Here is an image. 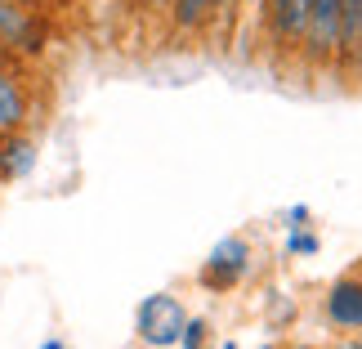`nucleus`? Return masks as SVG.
I'll return each mask as SVG.
<instances>
[{
  "mask_svg": "<svg viewBox=\"0 0 362 349\" xmlns=\"http://www.w3.org/2000/svg\"><path fill=\"white\" fill-rule=\"evenodd\" d=\"M344 5V23H340V54L354 50L362 54V0H340Z\"/></svg>",
  "mask_w": 362,
  "mask_h": 349,
  "instance_id": "8",
  "label": "nucleus"
},
{
  "mask_svg": "<svg viewBox=\"0 0 362 349\" xmlns=\"http://www.w3.org/2000/svg\"><path fill=\"white\" fill-rule=\"evenodd\" d=\"M188 327V309L179 304V296L170 291H157V296H144L134 309V336L144 349H179Z\"/></svg>",
  "mask_w": 362,
  "mask_h": 349,
  "instance_id": "1",
  "label": "nucleus"
},
{
  "mask_svg": "<svg viewBox=\"0 0 362 349\" xmlns=\"http://www.w3.org/2000/svg\"><path fill=\"white\" fill-rule=\"evenodd\" d=\"M152 5H170V0H152Z\"/></svg>",
  "mask_w": 362,
  "mask_h": 349,
  "instance_id": "13",
  "label": "nucleus"
},
{
  "mask_svg": "<svg viewBox=\"0 0 362 349\" xmlns=\"http://www.w3.org/2000/svg\"><path fill=\"white\" fill-rule=\"evenodd\" d=\"M175 9V23L184 27V32H192V27H202V18L215 9V0H170Z\"/></svg>",
  "mask_w": 362,
  "mask_h": 349,
  "instance_id": "9",
  "label": "nucleus"
},
{
  "mask_svg": "<svg viewBox=\"0 0 362 349\" xmlns=\"http://www.w3.org/2000/svg\"><path fill=\"white\" fill-rule=\"evenodd\" d=\"M0 45L36 59V54L45 50V23H40L23 0H0Z\"/></svg>",
  "mask_w": 362,
  "mask_h": 349,
  "instance_id": "3",
  "label": "nucleus"
},
{
  "mask_svg": "<svg viewBox=\"0 0 362 349\" xmlns=\"http://www.w3.org/2000/svg\"><path fill=\"white\" fill-rule=\"evenodd\" d=\"M291 251H317V237L313 233H291Z\"/></svg>",
  "mask_w": 362,
  "mask_h": 349,
  "instance_id": "11",
  "label": "nucleus"
},
{
  "mask_svg": "<svg viewBox=\"0 0 362 349\" xmlns=\"http://www.w3.org/2000/svg\"><path fill=\"white\" fill-rule=\"evenodd\" d=\"M246 273H250V242L246 237H224V242L202 260L197 282L206 291H233V287L246 282Z\"/></svg>",
  "mask_w": 362,
  "mask_h": 349,
  "instance_id": "2",
  "label": "nucleus"
},
{
  "mask_svg": "<svg viewBox=\"0 0 362 349\" xmlns=\"http://www.w3.org/2000/svg\"><path fill=\"white\" fill-rule=\"evenodd\" d=\"M23 5H36V0H23Z\"/></svg>",
  "mask_w": 362,
  "mask_h": 349,
  "instance_id": "14",
  "label": "nucleus"
},
{
  "mask_svg": "<svg viewBox=\"0 0 362 349\" xmlns=\"http://www.w3.org/2000/svg\"><path fill=\"white\" fill-rule=\"evenodd\" d=\"M32 166H36V144L32 139L23 130L0 135V184H13V179L32 175Z\"/></svg>",
  "mask_w": 362,
  "mask_h": 349,
  "instance_id": "7",
  "label": "nucleus"
},
{
  "mask_svg": "<svg viewBox=\"0 0 362 349\" xmlns=\"http://www.w3.org/2000/svg\"><path fill=\"white\" fill-rule=\"evenodd\" d=\"M27 117H32V99H27V86L9 67H0V135L23 130Z\"/></svg>",
  "mask_w": 362,
  "mask_h": 349,
  "instance_id": "6",
  "label": "nucleus"
},
{
  "mask_svg": "<svg viewBox=\"0 0 362 349\" xmlns=\"http://www.w3.org/2000/svg\"><path fill=\"white\" fill-rule=\"evenodd\" d=\"M40 349H67V345H63L59 336H49V341H45V345H40Z\"/></svg>",
  "mask_w": 362,
  "mask_h": 349,
  "instance_id": "12",
  "label": "nucleus"
},
{
  "mask_svg": "<svg viewBox=\"0 0 362 349\" xmlns=\"http://www.w3.org/2000/svg\"><path fill=\"white\" fill-rule=\"evenodd\" d=\"M340 23H344V5L340 0H313L309 5V54L313 59H331V54H340Z\"/></svg>",
  "mask_w": 362,
  "mask_h": 349,
  "instance_id": "4",
  "label": "nucleus"
},
{
  "mask_svg": "<svg viewBox=\"0 0 362 349\" xmlns=\"http://www.w3.org/2000/svg\"><path fill=\"white\" fill-rule=\"evenodd\" d=\"M327 323L340 331H358L362 327V273L340 278L327 291Z\"/></svg>",
  "mask_w": 362,
  "mask_h": 349,
  "instance_id": "5",
  "label": "nucleus"
},
{
  "mask_svg": "<svg viewBox=\"0 0 362 349\" xmlns=\"http://www.w3.org/2000/svg\"><path fill=\"white\" fill-rule=\"evenodd\" d=\"M206 345H211V323H206V318H188L179 349H206Z\"/></svg>",
  "mask_w": 362,
  "mask_h": 349,
  "instance_id": "10",
  "label": "nucleus"
}]
</instances>
